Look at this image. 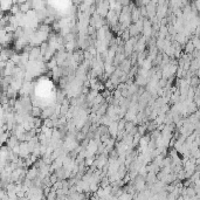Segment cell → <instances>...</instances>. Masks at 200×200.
<instances>
[{"label": "cell", "mask_w": 200, "mask_h": 200, "mask_svg": "<svg viewBox=\"0 0 200 200\" xmlns=\"http://www.w3.org/2000/svg\"><path fill=\"white\" fill-rule=\"evenodd\" d=\"M27 174V179L28 180H33L36 178V176H38V169L36 167H32L31 170H28L26 172Z\"/></svg>", "instance_id": "cell-2"}, {"label": "cell", "mask_w": 200, "mask_h": 200, "mask_svg": "<svg viewBox=\"0 0 200 200\" xmlns=\"http://www.w3.org/2000/svg\"><path fill=\"white\" fill-rule=\"evenodd\" d=\"M74 46H75V41H70V42H67V45H66L67 50L72 52V50L74 49Z\"/></svg>", "instance_id": "cell-8"}, {"label": "cell", "mask_w": 200, "mask_h": 200, "mask_svg": "<svg viewBox=\"0 0 200 200\" xmlns=\"http://www.w3.org/2000/svg\"><path fill=\"white\" fill-rule=\"evenodd\" d=\"M195 50L194 49V47H193V45H192V42L191 41H187L186 42V47H185V52H186L187 54H193V52Z\"/></svg>", "instance_id": "cell-5"}, {"label": "cell", "mask_w": 200, "mask_h": 200, "mask_svg": "<svg viewBox=\"0 0 200 200\" xmlns=\"http://www.w3.org/2000/svg\"><path fill=\"white\" fill-rule=\"evenodd\" d=\"M93 161H94V158H93V157H87V160H86V164H87V165H90V164H91Z\"/></svg>", "instance_id": "cell-11"}, {"label": "cell", "mask_w": 200, "mask_h": 200, "mask_svg": "<svg viewBox=\"0 0 200 200\" xmlns=\"http://www.w3.org/2000/svg\"><path fill=\"white\" fill-rule=\"evenodd\" d=\"M9 12H11V14L12 15H17V14L20 12V7H19V5L15 2V4H13L12 5V7H11V9H9Z\"/></svg>", "instance_id": "cell-6"}, {"label": "cell", "mask_w": 200, "mask_h": 200, "mask_svg": "<svg viewBox=\"0 0 200 200\" xmlns=\"http://www.w3.org/2000/svg\"><path fill=\"white\" fill-rule=\"evenodd\" d=\"M47 66H48V68H50V69L53 70L54 68H56V66H57V63H56V60H55V59H53V60L50 61V62H49Z\"/></svg>", "instance_id": "cell-9"}, {"label": "cell", "mask_w": 200, "mask_h": 200, "mask_svg": "<svg viewBox=\"0 0 200 200\" xmlns=\"http://www.w3.org/2000/svg\"><path fill=\"white\" fill-rule=\"evenodd\" d=\"M130 65H131V63H130V61H129V60H127V61L124 60L123 62H122V67L120 68V72H123V73L127 74L128 72H129V69H130Z\"/></svg>", "instance_id": "cell-4"}, {"label": "cell", "mask_w": 200, "mask_h": 200, "mask_svg": "<svg viewBox=\"0 0 200 200\" xmlns=\"http://www.w3.org/2000/svg\"><path fill=\"white\" fill-rule=\"evenodd\" d=\"M17 145H19V140H18V138L15 137V136H9L8 137V139H7L6 142V146L9 149V150H12L14 146H17Z\"/></svg>", "instance_id": "cell-1"}, {"label": "cell", "mask_w": 200, "mask_h": 200, "mask_svg": "<svg viewBox=\"0 0 200 200\" xmlns=\"http://www.w3.org/2000/svg\"><path fill=\"white\" fill-rule=\"evenodd\" d=\"M106 88L108 89V91H110V90H113V88H115V86H113V83H111V81L109 80L108 82H106Z\"/></svg>", "instance_id": "cell-10"}, {"label": "cell", "mask_w": 200, "mask_h": 200, "mask_svg": "<svg viewBox=\"0 0 200 200\" xmlns=\"http://www.w3.org/2000/svg\"><path fill=\"white\" fill-rule=\"evenodd\" d=\"M43 127L48 128V129H52L54 127V122L50 118H46V120H43V124H42Z\"/></svg>", "instance_id": "cell-7"}, {"label": "cell", "mask_w": 200, "mask_h": 200, "mask_svg": "<svg viewBox=\"0 0 200 200\" xmlns=\"http://www.w3.org/2000/svg\"><path fill=\"white\" fill-rule=\"evenodd\" d=\"M13 5V2L11 1H1L0 2V11L1 12H6V11H9L11 7Z\"/></svg>", "instance_id": "cell-3"}]
</instances>
